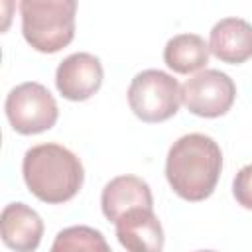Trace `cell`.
<instances>
[{"label":"cell","mask_w":252,"mask_h":252,"mask_svg":"<svg viewBox=\"0 0 252 252\" xmlns=\"http://www.w3.org/2000/svg\"><path fill=\"white\" fill-rule=\"evenodd\" d=\"M130 110L142 122H163L175 116L181 104V85L169 73L146 69L128 87Z\"/></svg>","instance_id":"cell-4"},{"label":"cell","mask_w":252,"mask_h":252,"mask_svg":"<svg viewBox=\"0 0 252 252\" xmlns=\"http://www.w3.org/2000/svg\"><path fill=\"white\" fill-rule=\"evenodd\" d=\"M197 252H215V250H197Z\"/></svg>","instance_id":"cell-15"},{"label":"cell","mask_w":252,"mask_h":252,"mask_svg":"<svg viewBox=\"0 0 252 252\" xmlns=\"http://www.w3.org/2000/svg\"><path fill=\"white\" fill-rule=\"evenodd\" d=\"M209 51L222 63L238 65L252 57V24L242 18H222L209 33Z\"/></svg>","instance_id":"cell-10"},{"label":"cell","mask_w":252,"mask_h":252,"mask_svg":"<svg viewBox=\"0 0 252 252\" xmlns=\"http://www.w3.org/2000/svg\"><path fill=\"white\" fill-rule=\"evenodd\" d=\"M10 126L24 136L41 134L55 126L59 108L47 87L35 81L14 87L4 102Z\"/></svg>","instance_id":"cell-5"},{"label":"cell","mask_w":252,"mask_h":252,"mask_svg":"<svg viewBox=\"0 0 252 252\" xmlns=\"http://www.w3.org/2000/svg\"><path fill=\"white\" fill-rule=\"evenodd\" d=\"M75 0H22L24 39L39 53H57L75 37Z\"/></svg>","instance_id":"cell-3"},{"label":"cell","mask_w":252,"mask_h":252,"mask_svg":"<svg viewBox=\"0 0 252 252\" xmlns=\"http://www.w3.org/2000/svg\"><path fill=\"white\" fill-rule=\"evenodd\" d=\"M0 234L10 250L33 252L43 236V220L26 203H10L0 215Z\"/></svg>","instance_id":"cell-9"},{"label":"cell","mask_w":252,"mask_h":252,"mask_svg":"<svg viewBox=\"0 0 252 252\" xmlns=\"http://www.w3.org/2000/svg\"><path fill=\"white\" fill-rule=\"evenodd\" d=\"M49 252H112V248L100 230L87 224H75L57 232Z\"/></svg>","instance_id":"cell-13"},{"label":"cell","mask_w":252,"mask_h":252,"mask_svg":"<svg viewBox=\"0 0 252 252\" xmlns=\"http://www.w3.org/2000/svg\"><path fill=\"white\" fill-rule=\"evenodd\" d=\"M232 195L236 203L248 211H252V163L238 169L232 179Z\"/></svg>","instance_id":"cell-14"},{"label":"cell","mask_w":252,"mask_h":252,"mask_svg":"<svg viewBox=\"0 0 252 252\" xmlns=\"http://www.w3.org/2000/svg\"><path fill=\"white\" fill-rule=\"evenodd\" d=\"M163 61L179 75L195 73L209 63V43L197 33L173 35L163 47Z\"/></svg>","instance_id":"cell-12"},{"label":"cell","mask_w":252,"mask_h":252,"mask_svg":"<svg viewBox=\"0 0 252 252\" xmlns=\"http://www.w3.org/2000/svg\"><path fill=\"white\" fill-rule=\"evenodd\" d=\"M116 238L126 252H161L163 228L154 209L138 207L124 213L116 222Z\"/></svg>","instance_id":"cell-8"},{"label":"cell","mask_w":252,"mask_h":252,"mask_svg":"<svg viewBox=\"0 0 252 252\" xmlns=\"http://www.w3.org/2000/svg\"><path fill=\"white\" fill-rule=\"evenodd\" d=\"M22 175L32 195L49 205L71 201L85 181L81 159L59 144H37L24 154Z\"/></svg>","instance_id":"cell-2"},{"label":"cell","mask_w":252,"mask_h":252,"mask_svg":"<svg viewBox=\"0 0 252 252\" xmlns=\"http://www.w3.org/2000/svg\"><path fill=\"white\" fill-rule=\"evenodd\" d=\"M220 169L222 152L219 144L199 132L177 138L165 158L169 187L175 195L193 203L207 199L215 191Z\"/></svg>","instance_id":"cell-1"},{"label":"cell","mask_w":252,"mask_h":252,"mask_svg":"<svg viewBox=\"0 0 252 252\" xmlns=\"http://www.w3.org/2000/svg\"><path fill=\"white\" fill-rule=\"evenodd\" d=\"M104 71L96 55L79 51L67 55L55 71V87L67 100L81 102L91 98L102 85Z\"/></svg>","instance_id":"cell-7"},{"label":"cell","mask_w":252,"mask_h":252,"mask_svg":"<svg viewBox=\"0 0 252 252\" xmlns=\"http://www.w3.org/2000/svg\"><path fill=\"white\" fill-rule=\"evenodd\" d=\"M102 215L116 222L124 213L138 207L154 209V197L150 185L136 175H118L110 179L100 195Z\"/></svg>","instance_id":"cell-11"},{"label":"cell","mask_w":252,"mask_h":252,"mask_svg":"<svg viewBox=\"0 0 252 252\" xmlns=\"http://www.w3.org/2000/svg\"><path fill=\"white\" fill-rule=\"evenodd\" d=\"M236 98L234 81L219 69H203L181 85V102L201 118H217L230 110Z\"/></svg>","instance_id":"cell-6"}]
</instances>
